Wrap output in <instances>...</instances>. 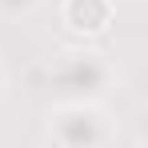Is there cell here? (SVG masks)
Instances as JSON below:
<instances>
[{"label": "cell", "instance_id": "cell-1", "mask_svg": "<svg viewBox=\"0 0 148 148\" xmlns=\"http://www.w3.org/2000/svg\"><path fill=\"white\" fill-rule=\"evenodd\" d=\"M48 84L56 92V100L104 104L120 88V68L96 44H68L48 60Z\"/></svg>", "mask_w": 148, "mask_h": 148}, {"label": "cell", "instance_id": "cell-5", "mask_svg": "<svg viewBox=\"0 0 148 148\" xmlns=\"http://www.w3.org/2000/svg\"><path fill=\"white\" fill-rule=\"evenodd\" d=\"M4 92H8V72H4V64H0V100H4Z\"/></svg>", "mask_w": 148, "mask_h": 148}, {"label": "cell", "instance_id": "cell-4", "mask_svg": "<svg viewBox=\"0 0 148 148\" xmlns=\"http://www.w3.org/2000/svg\"><path fill=\"white\" fill-rule=\"evenodd\" d=\"M40 4H44V0H0V20H24Z\"/></svg>", "mask_w": 148, "mask_h": 148}, {"label": "cell", "instance_id": "cell-3", "mask_svg": "<svg viewBox=\"0 0 148 148\" xmlns=\"http://www.w3.org/2000/svg\"><path fill=\"white\" fill-rule=\"evenodd\" d=\"M116 24V0H60V28L76 44H92Z\"/></svg>", "mask_w": 148, "mask_h": 148}, {"label": "cell", "instance_id": "cell-2", "mask_svg": "<svg viewBox=\"0 0 148 148\" xmlns=\"http://www.w3.org/2000/svg\"><path fill=\"white\" fill-rule=\"evenodd\" d=\"M120 124L104 104L56 100L44 116V136L52 148H112Z\"/></svg>", "mask_w": 148, "mask_h": 148}]
</instances>
